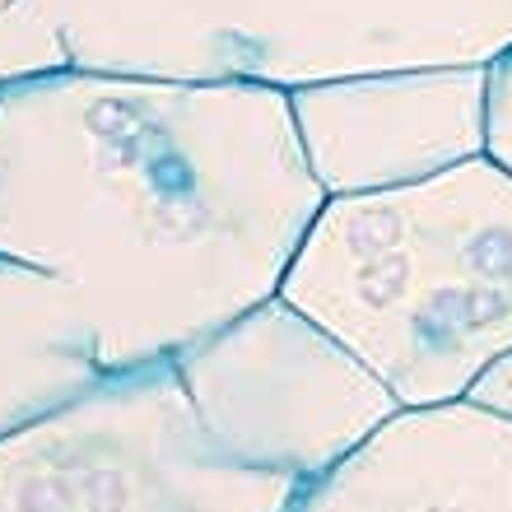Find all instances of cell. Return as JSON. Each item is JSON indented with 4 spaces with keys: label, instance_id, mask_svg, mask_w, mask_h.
I'll return each instance as SVG.
<instances>
[{
    "label": "cell",
    "instance_id": "6da1fadb",
    "mask_svg": "<svg viewBox=\"0 0 512 512\" xmlns=\"http://www.w3.org/2000/svg\"><path fill=\"white\" fill-rule=\"evenodd\" d=\"M322 205L280 84L66 66L0 89V256L84 298L103 373L275 298Z\"/></svg>",
    "mask_w": 512,
    "mask_h": 512
},
{
    "label": "cell",
    "instance_id": "7a4b0ae2",
    "mask_svg": "<svg viewBox=\"0 0 512 512\" xmlns=\"http://www.w3.org/2000/svg\"><path fill=\"white\" fill-rule=\"evenodd\" d=\"M280 298L401 401H466L512 354V173L489 154L326 196Z\"/></svg>",
    "mask_w": 512,
    "mask_h": 512
},
{
    "label": "cell",
    "instance_id": "3957f363",
    "mask_svg": "<svg viewBox=\"0 0 512 512\" xmlns=\"http://www.w3.org/2000/svg\"><path fill=\"white\" fill-rule=\"evenodd\" d=\"M294 494L205 429L177 359L108 373L0 438V512H284Z\"/></svg>",
    "mask_w": 512,
    "mask_h": 512
},
{
    "label": "cell",
    "instance_id": "277c9868",
    "mask_svg": "<svg viewBox=\"0 0 512 512\" xmlns=\"http://www.w3.org/2000/svg\"><path fill=\"white\" fill-rule=\"evenodd\" d=\"M205 429L256 471L312 485L401 401L280 294L177 354Z\"/></svg>",
    "mask_w": 512,
    "mask_h": 512
},
{
    "label": "cell",
    "instance_id": "5b68a950",
    "mask_svg": "<svg viewBox=\"0 0 512 512\" xmlns=\"http://www.w3.org/2000/svg\"><path fill=\"white\" fill-rule=\"evenodd\" d=\"M215 80L280 89L494 66L512 52V0H191Z\"/></svg>",
    "mask_w": 512,
    "mask_h": 512
},
{
    "label": "cell",
    "instance_id": "8992f818",
    "mask_svg": "<svg viewBox=\"0 0 512 512\" xmlns=\"http://www.w3.org/2000/svg\"><path fill=\"white\" fill-rule=\"evenodd\" d=\"M289 98L326 196L405 187L485 154L489 66L354 75Z\"/></svg>",
    "mask_w": 512,
    "mask_h": 512
},
{
    "label": "cell",
    "instance_id": "52a82bcc",
    "mask_svg": "<svg viewBox=\"0 0 512 512\" xmlns=\"http://www.w3.org/2000/svg\"><path fill=\"white\" fill-rule=\"evenodd\" d=\"M284 512H512V415L475 401L396 410Z\"/></svg>",
    "mask_w": 512,
    "mask_h": 512
},
{
    "label": "cell",
    "instance_id": "ba28073f",
    "mask_svg": "<svg viewBox=\"0 0 512 512\" xmlns=\"http://www.w3.org/2000/svg\"><path fill=\"white\" fill-rule=\"evenodd\" d=\"M108 378L98 326L61 275L0 256V438Z\"/></svg>",
    "mask_w": 512,
    "mask_h": 512
},
{
    "label": "cell",
    "instance_id": "9c48e42d",
    "mask_svg": "<svg viewBox=\"0 0 512 512\" xmlns=\"http://www.w3.org/2000/svg\"><path fill=\"white\" fill-rule=\"evenodd\" d=\"M66 66L70 56L61 47V33L52 28V19L33 0H0V89Z\"/></svg>",
    "mask_w": 512,
    "mask_h": 512
},
{
    "label": "cell",
    "instance_id": "30bf717a",
    "mask_svg": "<svg viewBox=\"0 0 512 512\" xmlns=\"http://www.w3.org/2000/svg\"><path fill=\"white\" fill-rule=\"evenodd\" d=\"M485 154L512 173V52H503L489 66V126Z\"/></svg>",
    "mask_w": 512,
    "mask_h": 512
},
{
    "label": "cell",
    "instance_id": "8fae6325",
    "mask_svg": "<svg viewBox=\"0 0 512 512\" xmlns=\"http://www.w3.org/2000/svg\"><path fill=\"white\" fill-rule=\"evenodd\" d=\"M466 401L485 405V410H499V415H512V354H503L499 364L480 373V382L471 387Z\"/></svg>",
    "mask_w": 512,
    "mask_h": 512
}]
</instances>
